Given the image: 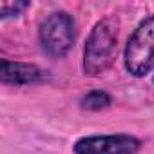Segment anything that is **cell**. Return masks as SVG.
I'll list each match as a JSON object with an SVG mask.
<instances>
[{"mask_svg": "<svg viewBox=\"0 0 154 154\" xmlns=\"http://www.w3.org/2000/svg\"><path fill=\"white\" fill-rule=\"evenodd\" d=\"M118 47V20L105 17L91 29L84 47V71L89 76L103 74L114 62Z\"/></svg>", "mask_w": 154, "mask_h": 154, "instance_id": "cell-1", "label": "cell"}, {"mask_svg": "<svg viewBox=\"0 0 154 154\" xmlns=\"http://www.w3.org/2000/svg\"><path fill=\"white\" fill-rule=\"evenodd\" d=\"M123 65L134 78L154 71V15L145 17L131 33L123 49Z\"/></svg>", "mask_w": 154, "mask_h": 154, "instance_id": "cell-2", "label": "cell"}, {"mask_svg": "<svg viewBox=\"0 0 154 154\" xmlns=\"http://www.w3.org/2000/svg\"><path fill=\"white\" fill-rule=\"evenodd\" d=\"M38 38L49 58H63L74 45L76 22L67 11H54L42 22Z\"/></svg>", "mask_w": 154, "mask_h": 154, "instance_id": "cell-3", "label": "cell"}, {"mask_svg": "<svg viewBox=\"0 0 154 154\" xmlns=\"http://www.w3.org/2000/svg\"><path fill=\"white\" fill-rule=\"evenodd\" d=\"M141 141L131 134H91L74 141V154H138Z\"/></svg>", "mask_w": 154, "mask_h": 154, "instance_id": "cell-4", "label": "cell"}, {"mask_svg": "<svg viewBox=\"0 0 154 154\" xmlns=\"http://www.w3.org/2000/svg\"><path fill=\"white\" fill-rule=\"evenodd\" d=\"M0 82L6 85L24 87V85H38L51 82V72L35 63L26 62H11L0 60Z\"/></svg>", "mask_w": 154, "mask_h": 154, "instance_id": "cell-5", "label": "cell"}, {"mask_svg": "<svg viewBox=\"0 0 154 154\" xmlns=\"http://www.w3.org/2000/svg\"><path fill=\"white\" fill-rule=\"evenodd\" d=\"M112 98L109 96V93L105 91H100V89H94V91H89L87 94L82 96L80 100V107L84 111H91V112H96V111H103L111 105Z\"/></svg>", "mask_w": 154, "mask_h": 154, "instance_id": "cell-6", "label": "cell"}, {"mask_svg": "<svg viewBox=\"0 0 154 154\" xmlns=\"http://www.w3.org/2000/svg\"><path fill=\"white\" fill-rule=\"evenodd\" d=\"M29 6H31V2H4V4H0V18L6 20L11 17H18Z\"/></svg>", "mask_w": 154, "mask_h": 154, "instance_id": "cell-7", "label": "cell"}, {"mask_svg": "<svg viewBox=\"0 0 154 154\" xmlns=\"http://www.w3.org/2000/svg\"><path fill=\"white\" fill-rule=\"evenodd\" d=\"M152 84H154V76H152Z\"/></svg>", "mask_w": 154, "mask_h": 154, "instance_id": "cell-8", "label": "cell"}]
</instances>
